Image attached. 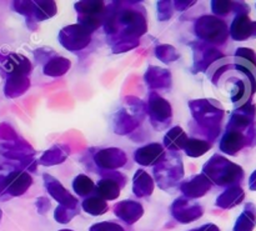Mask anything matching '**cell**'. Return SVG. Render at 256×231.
Returning a JSON list of instances; mask_svg holds the SVG:
<instances>
[{
	"mask_svg": "<svg viewBox=\"0 0 256 231\" xmlns=\"http://www.w3.org/2000/svg\"><path fill=\"white\" fill-rule=\"evenodd\" d=\"M122 189V185L118 182H115L114 179H110V178H102V179L98 182V184L95 185L96 195L99 198H102V199H104L105 202L118 199L120 195V190Z\"/></svg>",
	"mask_w": 256,
	"mask_h": 231,
	"instance_id": "cell-24",
	"label": "cell"
},
{
	"mask_svg": "<svg viewBox=\"0 0 256 231\" xmlns=\"http://www.w3.org/2000/svg\"><path fill=\"white\" fill-rule=\"evenodd\" d=\"M29 76H22V75L6 76V82L4 85V94L6 98L14 99V98L22 96V94H25L29 90Z\"/></svg>",
	"mask_w": 256,
	"mask_h": 231,
	"instance_id": "cell-22",
	"label": "cell"
},
{
	"mask_svg": "<svg viewBox=\"0 0 256 231\" xmlns=\"http://www.w3.org/2000/svg\"><path fill=\"white\" fill-rule=\"evenodd\" d=\"M194 32L200 42L209 44H222L226 35L224 22L212 15L200 16L195 22Z\"/></svg>",
	"mask_w": 256,
	"mask_h": 231,
	"instance_id": "cell-6",
	"label": "cell"
},
{
	"mask_svg": "<svg viewBox=\"0 0 256 231\" xmlns=\"http://www.w3.org/2000/svg\"><path fill=\"white\" fill-rule=\"evenodd\" d=\"M70 154V148L65 144H58L50 148L38 160V164L44 166H54L62 164Z\"/></svg>",
	"mask_w": 256,
	"mask_h": 231,
	"instance_id": "cell-20",
	"label": "cell"
},
{
	"mask_svg": "<svg viewBox=\"0 0 256 231\" xmlns=\"http://www.w3.org/2000/svg\"><path fill=\"white\" fill-rule=\"evenodd\" d=\"M2 209H0V222H2Z\"/></svg>",
	"mask_w": 256,
	"mask_h": 231,
	"instance_id": "cell-45",
	"label": "cell"
},
{
	"mask_svg": "<svg viewBox=\"0 0 256 231\" xmlns=\"http://www.w3.org/2000/svg\"><path fill=\"white\" fill-rule=\"evenodd\" d=\"M16 169L14 164H2L0 165V199L4 196V189H5V182H6L8 176L12 170Z\"/></svg>",
	"mask_w": 256,
	"mask_h": 231,
	"instance_id": "cell-38",
	"label": "cell"
},
{
	"mask_svg": "<svg viewBox=\"0 0 256 231\" xmlns=\"http://www.w3.org/2000/svg\"><path fill=\"white\" fill-rule=\"evenodd\" d=\"M92 159L99 170H104V172H115L120 168H124L128 162L126 154L118 148L99 149L94 154Z\"/></svg>",
	"mask_w": 256,
	"mask_h": 231,
	"instance_id": "cell-8",
	"label": "cell"
},
{
	"mask_svg": "<svg viewBox=\"0 0 256 231\" xmlns=\"http://www.w3.org/2000/svg\"><path fill=\"white\" fill-rule=\"evenodd\" d=\"M166 156L164 146L159 142H152L145 146L139 148L134 152V160L142 166H152L162 162Z\"/></svg>",
	"mask_w": 256,
	"mask_h": 231,
	"instance_id": "cell-15",
	"label": "cell"
},
{
	"mask_svg": "<svg viewBox=\"0 0 256 231\" xmlns=\"http://www.w3.org/2000/svg\"><path fill=\"white\" fill-rule=\"evenodd\" d=\"M0 69L5 72L6 76L22 75L29 76L32 70V65L26 56L16 52L0 55Z\"/></svg>",
	"mask_w": 256,
	"mask_h": 231,
	"instance_id": "cell-12",
	"label": "cell"
},
{
	"mask_svg": "<svg viewBox=\"0 0 256 231\" xmlns=\"http://www.w3.org/2000/svg\"><path fill=\"white\" fill-rule=\"evenodd\" d=\"M140 122L126 109H120L112 118V129L118 135H128L139 128Z\"/></svg>",
	"mask_w": 256,
	"mask_h": 231,
	"instance_id": "cell-19",
	"label": "cell"
},
{
	"mask_svg": "<svg viewBox=\"0 0 256 231\" xmlns=\"http://www.w3.org/2000/svg\"><path fill=\"white\" fill-rule=\"evenodd\" d=\"M74 8L78 12V24L85 26L92 32L104 24L106 10L104 2H78Z\"/></svg>",
	"mask_w": 256,
	"mask_h": 231,
	"instance_id": "cell-4",
	"label": "cell"
},
{
	"mask_svg": "<svg viewBox=\"0 0 256 231\" xmlns=\"http://www.w3.org/2000/svg\"><path fill=\"white\" fill-rule=\"evenodd\" d=\"M190 46L194 52V66H192L194 72H206L214 62H219L220 58H222L219 50L209 46L206 42H192Z\"/></svg>",
	"mask_w": 256,
	"mask_h": 231,
	"instance_id": "cell-9",
	"label": "cell"
},
{
	"mask_svg": "<svg viewBox=\"0 0 256 231\" xmlns=\"http://www.w3.org/2000/svg\"><path fill=\"white\" fill-rule=\"evenodd\" d=\"M210 189H212V182L202 172L180 184V192L184 194L185 198L192 200L202 198Z\"/></svg>",
	"mask_w": 256,
	"mask_h": 231,
	"instance_id": "cell-16",
	"label": "cell"
},
{
	"mask_svg": "<svg viewBox=\"0 0 256 231\" xmlns=\"http://www.w3.org/2000/svg\"><path fill=\"white\" fill-rule=\"evenodd\" d=\"M0 155L8 160L19 162L20 164L25 160L32 159L35 155V150L29 142L19 138V139L12 140V142H0Z\"/></svg>",
	"mask_w": 256,
	"mask_h": 231,
	"instance_id": "cell-11",
	"label": "cell"
},
{
	"mask_svg": "<svg viewBox=\"0 0 256 231\" xmlns=\"http://www.w3.org/2000/svg\"><path fill=\"white\" fill-rule=\"evenodd\" d=\"M92 34V32L82 25L72 24L62 28L59 32L58 39L64 49L75 52L85 49L90 44Z\"/></svg>",
	"mask_w": 256,
	"mask_h": 231,
	"instance_id": "cell-7",
	"label": "cell"
},
{
	"mask_svg": "<svg viewBox=\"0 0 256 231\" xmlns=\"http://www.w3.org/2000/svg\"><path fill=\"white\" fill-rule=\"evenodd\" d=\"M32 185V179L29 172H24L22 169H15L10 172L5 182L4 196L5 198H15L22 196L29 190Z\"/></svg>",
	"mask_w": 256,
	"mask_h": 231,
	"instance_id": "cell-13",
	"label": "cell"
},
{
	"mask_svg": "<svg viewBox=\"0 0 256 231\" xmlns=\"http://www.w3.org/2000/svg\"><path fill=\"white\" fill-rule=\"evenodd\" d=\"M229 2H212V12L218 15L226 14L228 9H229Z\"/></svg>",
	"mask_w": 256,
	"mask_h": 231,
	"instance_id": "cell-42",
	"label": "cell"
},
{
	"mask_svg": "<svg viewBox=\"0 0 256 231\" xmlns=\"http://www.w3.org/2000/svg\"><path fill=\"white\" fill-rule=\"evenodd\" d=\"M202 208L198 202H192V199L182 196L178 198L172 205V215L175 220L182 224L195 222L202 216Z\"/></svg>",
	"mask_w": 256,
	"mask_h": 231,
	"instance_id": "cell-10",
	"label": "cell"
},
{
	"mask_svg": "<svg viewBox=\"0 0 256 231\" xmlns=\"http://www.w3.org/2000/svg\"><path fill=\"white\" fill-rule=\"evenodd\" d=\"M42 180H44L45 189L48 190V192H49V195L52 199H55L59 202V205H64V206L69 208L79 206V202H78L76 198L70 194L59 180L55 179L54 176L49 174L42 175Z\"/></svg>",
	"mask_w": 256,
	"mask_h": 231,
	"instance_id": "cell-14",
	"label": "cell"
},
{
	"mask_svg": "<svg viewBox=\"0 0 256 231\" xmlns=\"http://www.w3.org/2000/svg\"><path fill=\"white\" fill-rule=\"evenodd\" d=\"M155 56H156L160 62L168 64V62H176L180 58V54L172 45L162 44L158 45L156 49H155Z\"/></svg>",
	"mask_w": 256,
	"mask_h": 231,
	"instance_id": "cell-30",
	"label": "cell"
},
{
	"mask_svg": "<svg viewBox=\"0 0 256 231\" xmlns=\"http://www.w3.org/2000/svg\"><path fill=\"white\" fill-rule=\"evenodd\" d=\"M188 139H189L188 134L182 130V128L174 126L164 136V146L170 152H179L180 150L184 149Z\"/></svg>",
	"mask_w": 256,
	"mask_h": 231,
	"instance_id": "cell-23",
	"label": "cell"
},
{
	"mask_svg": "<svg viewBox=\"0 0 256 231\" xmlns=\"http://www.w3.org/2000/svg\"><path fill=\"white\" fill-rule=\"evenodd\" d=\"M82 208L85 212L92 215V216H99L104 215L109 210V205L104 199L99 198L98 195H90L84 202H82Z\"/></svg>",
	"mask_w": 256,
	"mask_h": 231,
	"instance_id": "cell-26",
	"label": "cell"
},
{
	"mask_svg": "<svg viewBox=\"0 0 256 231\" xmlns=\"http://www.w3.org/2000/svg\"><path fill=\"white\" fill-rule=\"evenodd\" d=\"M35 206H36L39 214L44 215L45 212H49V209L52 208V202H50V200L48 199V198L42 196L36 199V202H35Z\"/></svg>",
	"mask_w": 256,
	"mask_h": 231,
	"instance_id": "cell-41",
	"label": "cell"
},
{
	"mask_svg": "<svg viewBox=\"0 0 256 231\" xmlns=\"http://www.w3.org/2000/svg\"><path fill=\"white\" fill-rule=\"evenodd\" d=\"M114 212L119 219L125 222L126 224H134L144 214V208L140 202L134 200H124L122 202H118L114 206Z\"/></svg>",
	"mask_w": 256,
	"mask_h": 231,
	"instance_id": "cell-18",
	"label": "cell"
},
{
	"mask_svg": "<svg viewBox=\"0 0 256 231\" xmlns=\"http://www.w3.org/2000/svg\"><path fill=\"white\" fill-rule=\"evenodd\" d=\"M184 176V164L179 152H168L165 159L154 166V178L158 186L172 192Z\"/></svg>",
	"mask_w": 256,
	"mask_h": 231,
	"instance_id": "cell-3",
	"label": "cell"
},
{
	"mask_svg": "<svg viewBox=\"0 0 256 231\" xmlns=\"http://www.w3.org/2000/svg\"><path fill=\"white\" fill-rule=\"evenodd\" d=\"M139 40H122V42L112 44V50L115 54H122V52H126L135 49L136 46H139Z\"/></svg>",
	"mask_w": 256,
	"mask_h": 231,
	"instance_id": "cell-35",
	"label": "cell"
},
{
	"mask_svg": "<svg viewBox=\"0 0 256 231\" xmlns=\"http://www.w3.org/2000/svg\"><path fill=\"white\" fill-rule=\"evenodd\" d=\"M98 174L102 178H110V179H114L115 182H118L122 185V188H124L128 182V178L125 176L124 174H122V172H116V170H115V172H104V170H99Z\"/></svg>",
	"mask_w": 256,
	"mask_h": 231,
	"instance_id": "cell-40",
	"label": "cell"
},
{
	"mask_svg": "<svg viewBox=\"0 0 256 231\" xmlns=\"http://www.w3.org/2000/svg\"><path fill=\"white\" fill-rule=\"evenodd\" d=\"M212 149V144L208 140L200 138H189L184 146V152L190 158H200Z\"/></svg>",
	"mask_w": 256,
	"mask_h": 231,
	"instance_id": "cell-27",
	"label": "cell"
},
{
	"mask_svg": "<svg viewBox=\"0 0 256 231\" xmlns=\"http://www.w3.org/2000/svg\"><path fill=\"white\" fill-rule=\"evenodd\" d=\"M195 4H196V2H194V0H190V2H188V0H176V2H172V6L178 12H185L189 8L194 6Z\"/></svg>",
	"mask_w": 256,
	"mask_h": 231,
	"instance_id": "cell-43",
	"label": "cell"
},
{
	"mask_svg": "<svg viewBox=\"0 0 256 231\" xmlns=\"http://www.w3.org/2000/svg\"><path fill=\"white\" fill-rule=\"evenodd\" d=\"M126 104L128 106H130V110H132V112H129L130 114L134 115L139 122H142L145 118V115H146V104L135 96H128Z\"/></svg>",
	"mask_w": 256,
	"mask_h": 231,
	"instance_id": "cell-33",
	"label": "cell"
},
{
	"mask_svg": "<svg viewBox=\"0 0 256 231\" xmlns=\"http://www.w3.org/2000/svg\"><path fill=\"white\" fill-rule=\"evenodd\" d=\"M190 231H219L216 226H214L212 224H209V225H204V226H200L198 228V229H192Z\"/></svg>",
	"mask_w": 256,
	"mask_h": 231,
	"instance_id": "cell-44",
	"label": "cell"
},
{
	"mask_svg": "<svg viewBox=\"0 0 256 231\" xmlns=\"http://www.w3.org/2000/svg\"><path fill=\"white\" fill-rule=\"evenodd\" d=\"M194 124L196 129L192 130V134L204 136L208 140H214L219 135V124L222 118V105L212 99H198L189 102Z\"/></svg>",
	"mask_w": 256,
	"mask_h": 231,
	"instance_id": "cell-2",
	"label": "cell"
},
{
	"mask_svg": "<svg viewBox=\"0 0 256 231\" xmlns=\"http://www.w3.org/2000/svg\"><path fill=\"white\" fill-rule=\"evenodd\" d=\"M70 66H72V62L69 59L64 56H54L44 65L42 68V72L46 76H62L64 74H66L69 72Z\"/></svg>",
	"mask_w": 256,
	"mask_h": 231,
	"instance_id": "cell-25",
	"label": "cell"
},
{
	"mask_svg": "<svg viewBox=\"0 0 256 231\" xmlns=\"http://www.w3.org/2000/svg\"><path fill=\"white\" fill-rule=\"evenodd\" d=\"M72 190L76 192L78 196H90L95 192V182L88 175L80 174L72 182Z\"/></svg>",
	"mask_w": 256,
	"mask_h": 231,
	"instance_id": "cell-29",
	"label": "cell"
},
{
	"mask_svg": "<svg viewBox=\"0 0 256 231\" xmlns=\"http://www.w3.org/2000/svg\"><path fill=\"white\" fill-rule=\"evenodd\" d=\"M146 114L149 115L150 124L155 130H165L172 124V105L156 92H150L146 104Z\"/></svg>",
	"mask_w": 256,
	"mask_h": 231,
	"instance_id": "cell-5",
	"label": "cell"
},
{
	"mask_svg": "<svg viewBox=\"0 0 256 231\" xmlns=\"http://www.w3.org/2000/svg\"><path fill=\"white\" fill-rule=\"evenodd\" d=\"M158 9V20L159 22H166L174 14V6H172V2H158L156 4Z\"/></svg>",
	"mask_w": 256,
	"mask_h": 231,
	"instance_id": "cell-34",
	"label": "cell"
},
{
	"mask_svg": "<svg viewBox=\"0 0 256 231\" xmlns=\"http://www.w3.org/2000/svg\"><path fill=\"white\" fill-rule=\"evenodd\" d=\"M90 231H124L122 226L116 222H102L99 224H95L90 228Z\"/></svg>",
	"mask_w": 256,
	"mask_h": 231,
	"instance_id": "cell-39",
	"label": "cell"
},
{
	"mask_svg": "<svg viewBox=\"0 0 256 231\" xmlns=\"http://www.w3.org/2000/svg\"><path fill=\"white\" fill-rule=\"evenodd\" d=\"M102 25L110 45L122 40H139L148 32L146 14L140 2H112L106 5Z\"/></svg>",
	"mask_w": 256,
	"mask_h": 231,
	"instance_id": "cell-1",
	"label": "cell"
},
{
	"mask_svg": "<svg viewBox=\"0 0 256 231\" xmlns=\"http://www.w3.org/2000/svg\"><path fill=\"white\" fill-rule=\"evenodd\" d=\"M58 12L56 2H35V12H34V22H44V20L50 19L54 16Z\"/></svg>",
	"mask_w": 256,
	"mask_h": 231,
	"instance_id": "cell-28",
	"label": "cell"
},
{
	"mask_svg": "<svg viewBox=\"0 0 256 231\" xmlns=\"http://www.w3.org/2000/svg\"><path fill=\"white\" fill-rule=\"evenodd\" d=\"M79 214V206L78 208H69L64 206V205H59V206L55 209L54 212V219L56 220L60 224H66L74 216Z\"/></svg>",
	"mask_w": 256,
	"mask_h": 231,
	"instance_id": "cell-32",
	"label": "cell"
},
{
	"mask_svg": "<svg viewBox=\"0 0 256 231\" xmlns=\"http://www.w3.org/2000/svg\"><path fill=\"white\" fill-rule=\"evenodd\" d=\"M144 80L146 86L152 90L169 89L172 82L170 70L160 66H154V65H150L148 68L144 75Z\"/></svg>",
	"mask_w": 256,
	"mask_h": 231,
	"instance_id": "cell-17",
	"label": "cell"
},
{
	"mask_svg": "<svg viewBox=\"0 0 256 231\" xmlns=\"http://www.w3.org/2000/svg\"><path fill=\"white\" fill-rule=\"evenodd\" d=\"M12 8L16 12L24 15L26 18L28 26L32 29V24H34V12H35V2H12Z\"/></svg>",
	"mask_w": 256,
	"mask_h": 231,
	"instance_id": "cell-31",
	"label": "cell"
},
{
	"mask_svg": "<svg viewBox=\"0 0 256 231\" xmlns=\"http://www.w3.org/2000/svg\"><path fill=\"white\" fill-rule=\"evenodd\" d=\"M132 192L138 198H149L154 192V180L145 170L140 169L132 178Z\"/></svg>",
	"mask_w": 256,
	"mask_h": 231,
	"instance_id": "cell-21",
	"label": "cell"
},
{
	"mask_svg": "<svg viewBox=\"0 0 256 231\" xmlns=\"http://www.w3.org/2000/svg\"><path fill=\"white\" fill-rule=\"evenodd\" d=\"M34 56H35V60H36L39 64L45 65L50 59H52V58L56 56V54H55V52L52 49V48L44 46V48H40V49L35 50Z\"/></svg>",
	"mask_w": 256,
	"mask_h": 231,
	"instance_id": "cell-36",
	"label": "cell"
},
{
	"mask_svg": "<svg viewBox=\"0 0 256 231\" xmlns=\"http://www.w3.org/2000/svg\"><path fill=\"white\" fill-rule=\"evenodd\" d=\"M19 138L20 136L16 134V132L8 122H2L0 124V142H12V140L19 139Z\"/></svg>",
	"mask_w": 256,
	"mask_h": 231,
	"instance_id": "cell-37",
	"label": "cell"
}]
</instances>
